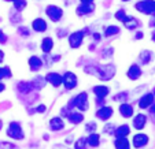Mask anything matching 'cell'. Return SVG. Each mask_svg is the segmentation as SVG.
<instances>
[{"label": "cell", "mask_w": 155, "mask_h": 149, "mask_svg": "<svg viewBox=\"0 0 155 149\" xmlns=\"http://www.w3.org/2000/svg\"><path fill=\"white\" fill-rule=\"evenodd\" d=\"M115 66L114 65H104L102 66V67H99L97 66L96 68V73H95V75H97L100 79H111L113 75H115Z\"/></svg>", "instance_id": "obj_1"}, {"label": "cell", "mask_w": 155, "mask_h": 149, "mask_svg": "<svg viewBox=\"0 0 155 149\" xmlns=\"http://www.w3.org/2000/svg\"><path fill=\"white\" fill-rule=\"evenodd\" d=\"M7 135L12 140H24L25 134L24 130L21 127V125L18 122H11L8 125V129H7Z\"/></svg>", "instance_id": "obj_2"}, {"label": "cell", "mask_w": 155, "mask_h": 149, "mask_svg": "<svg viewBox=\"0 0 155 149\" xmlns=\"http://www.w3.org/2000/svg\"><path fill=\"white\" fill-rule=\"evenodd\" d=\"M136 8L140 12L147 15H152L155 14V2L154 0H143V2H139L136 4Z\"/></svg>", "instance_id": "obj_3"}, {"label": "cell", "mask_w": 155, "mask_h": 149, "mask_svg": "<svg viewBox=\"0 0 155 149\" xmlns=\"http://www.w3.org/2000/svg\"><path fill=\"white\" fill-rule=\"evenodd\" d=\"M70 105L71 107H77V108L81 109V111L88 109V96H87V93L82 92V93H80L78 96H76L70 101Z\"/></svg>", "instance_id": "obj_4"}, {"label": "cell", "mask_w": 155, "mask_h": 149, "mask_svg": "<svg viewBox=\"0 0 155 149\" xmlns=\"http://www.w3.org/2000/svg\"><path fill=\"white\" fill-rule=\"evenodd\" d=\"M45 14L50 17V19L52 22H58L62 18V15H63V11H62V8H59L56 6H48L47 10H45Z\"/></svg>", "instance_id": "obj_5"}, {"label": "cell", "mask_w": 155, "mask_h": 149, "mask_svg": "<svg viewBox=\"0 0 155 149\" xmlns=\"http://www.w3.org/2000/svg\"><path fill=\"white\" fill-rule=\"evenodd\" d=\"M62 82L64 84V86H66V89H74L77 85V77L74 75L73 73H66L64 74V77L62 78Z\"/></svg>", "instance_id": "obj_6"}, {"label": "cell", "mask_w": 155, "mask_h": 149, "mask_svg": "<svg viewBox=\"0 0 155 149\" xmlns=\"http://www.w3.org/2000/svg\"><path fill=\"white\" fill-rule=\"evenodd\" d=\"M82 38H84V33L82 32H76V33H71L69 36V43H70V47L73 48H78L82 43Z\"/></svg>", "instance_id": "obj_7"}, {"label": "cell", "mask_w": 155, "mask_h": 149, "mask_svg": "<svg viewBox=\"0 0 155 149\" xmlns=\"http://www.w3.org/2000/svg\"><path fill=\"white\" fill-rule=\"evenodd\" d=\"M45 79H47L52 86H55V88L61 86V84H62V75L58 73H48L47 77H45Z\"/></svg>", "instance_id": "obj_8"}, {"label": "cell", "mask_w": 155, "mask_h": 149, "mask_svg": "<svg viewBox=\"0 0 155 149\" xmlns=\"http://www.w3.org/2000/svg\"><path fill=\"white\" fill-rule=\"evenodd\" d=\"M152 103H154V93H147L140 99V101H139V107L143 108V109H147Z\"/></svg>", "instance_id": "obj_9"}, {"label": "cell", "mask_w": 155, "mask_h": 149, "mask_svg": "<svg viewBox=\"0 0 155 149\" xmlns=\"http://www.w3.org/2000/svg\"><path fill=\"white\" fill-rule=\"evenodd\" d=\"M148 144V137L146 134H136L133 137V146L135 148H143Z\"/></svg>", "instance_id": "obj_10"}, {"label": "cell", "mask_w": 155, "mask_h": 149, "mask_svg": "<svg viewBox=\"0 0 155 149\" xmlns=\"http://www.w3.org/2000/svg\"><path fill=\"white\" fill-rule=\"evenodd\" d=\"M111 115H113V109L110 108V107H102V108L96 112V116L99 118V119H102V120L110 119Z\"/></svg>", "instance_id": "obj_11"}, {"label": "cell", "mask_w": 155, "mask_h": 149, "mask_svg": "<svg viewBox=\"0 0 155 149\" xmlns=\"http://www.w3.org/2000/svg\"><path fill=\"white\" fill-rule=\"evenodd\" d=\"M146 122H147V116L143 114H139L135 116V119H133V126H135L136 130H141L146 126Z\"/></svg>", "instance_id": "obj_12"}, {"label": "cell", "mask_w": 155, "mask_h": 149, "mask_svg": "<svg viewBox=\"0 0 155 149\" xmlns=\"http://www.w3.org/2000/svg\"><path fill=\"white\" fill-rule=\"evenodd\" d=\"M94 10H95V6L92 3H82L81 6L77 8V14L78 15H87V14H91Z\"/></svg>", "instance_id": "obj_13"}, {"label": "cell", "mask_w": 155, "mask_h": 149, "mask_svg": "<svg viewBox=\"0 0 155 149\" xmlns=\"http://www.w3.org/2000/svg\"><path fill=\"white\" fill-rule=\"evenodd\" d=\"M32 26H33V29H35L36 32H38V33L45 32V29H47V24H45V21L41 19V18H37V19L33 21Z\"/></svg>", "instance_id": "obj_14"}, {"label": "cell", "mask_w": 155, "mask_h": 149, "mask_svg": "<svg viewBox=\"0 0 155 149\" xmlns=\"http://www.w3.org/2000/svg\"><path fill=\"white\" fill-rule=\"evenodd\" d=\"M50 127H51V130H54V132H58V130H62L64 127V123L61 118H52L50 122Z\"/></svg>", "instance_id": "obj_15"}, {"label": "cell", "mask_w": 155, "mask_h": 149, "mask_svg": "<svg viewBox=\"0 0 155 149\" xmlns=\"http://www.w3.org/2000/svg\"><path fill=\"white\" fill-rule=\"evenodd\" d=\"M41 66H43V62H41V59H38L37 56H32V58L29 59V67L32 71L40 70Z\"/></svg>", "instance_id": "obj_16"}, {"label": "cell", "mask_w": 155, "mask_h": 149, "mask_svg": "<svg viewBox=\"0 0 155 149\" xmlns=\"http://www.w3.org/2000/svg\"><path fill=\"white\" fill-rule=\"evenodd\" d=\"M140 75H141V70H140V67H139V66H136V65L130 66V68H129V71H128V77H129V79L135 81V79H137Z\"/></svg>", "instance_id": "obj_17"}, {"label": "cell", "mask_w": 155, "mask_h": 149, "mask_svg": "<svg viewBox=\"0 0 155 149\" xmlns=\"http://www.w3.org/2000/svg\"><path fill=\"white\" fill-rule=\"evenodd\" d=\"M94 93L96 94L97 99H104V97L108 94V88H107V86H102V85L95 86V88H94Z\"/></svg>", "instance_id": "obj_18"}, {"label": "cell", "mask_w": 155, "mask_h": 149, "mask_svg": "<svg viewBox=\"0 0 155 149\" xmlns=\"http://www.w3.org/2000/svg\"><path fill=\"white\" fill-rule=\"evenodd\" d=\"M120 112L124 118H130L132 115H133V108H132V105L124 103V104H121V107H120Z\"/></svg>", "instance_id": "obj_19"}, {"label": "cell", "mask_w": 155, "mask_h": 149, "mask_svg": "<svg viewBox=\"0 0 155 149\" xmlns=\"http://www.w3.org/2000/svg\"><path fill=\"white\" fill-rule=\"evenodd\" d=\"M54 47V41L51 37H47V38H44L43 43H41V49H43V52L45 53H50L51 49H52Z\"/></svg>", "instance_id": "obj_20"}, {"label": "cell", "mask_w": 155, "mask_h": 149, "mask_svg": "<svg viewBox=\"0 0 155 149\" xmlns=\"http://www.w3.org/2000/svg\"><path fill=\"white\" fill-rule=\"evenodd\" d=\"M129 133H130L129 126L128 125H122V126H120V127L115 130L114 134H115V137H117V138H122V137H126Z\"/></svg>", "instance_id": "obj_21"}, {"label": "cell", "mask_w": 155, "mask_h": 149, "mask_svg": "<svg viewBox=\"0 0 155 149\" xmlns=\"http://www.w3.org/2000/svg\"><path fill=\"white\" fill-rule=\"evenodd\" d=\"M114 145L117 149H129V141L126 140V137L117 138V140L114 141Z\"/></svg>", "instance_id": "obj_22"}, {"label": "cell", "mask_w": 155, "mask_h": 149, "mask_svg": "<svg viewBox=\"0 0 155 149\" xmlns=\"http://www.w3.org/2000/svg\"><path fill=\"white\" fill-rule=\"evenodd\" d=\"M124 24H125V26L128 27V29L133 30V29H136V27H137L139 22H137V19H135V18L125 17V19H124Z\"/></svg>", "instance_id": "obj_23"}, {"label": "cell", "mask_w": 155, "mask_h": 149, "mask_svg": "<svg viewBox=\"0 0 155 149\" xmlns=\"http://www.w3.org/2000/svg\"><path fill=\"white\" fill-rule=\"evenodd\" d=\"M32 89H33V86L30 82H19V84H18V90H19L21 93L26 94V93H29Z\"/></svg>", "instance_id": "obj_24"}, {"label": "cell", "mask_w": 155, "mask_h": 149, "mask_svg": "<svg viewBox=\"0 0 155 149\" xmlns=\"http://www.w3.org/2000/svg\"><path fill=\"white\" fill-rule=\"evenodd\" d=\"M99 140H100V137L96 134V133H91V135H89L87 140V144H89L91 146L96 148V146H99Z\"/></svg>", "instance_id": "obj_25"}, {"label": "cell", "mask_w": 155, "mask_h": 149, "mask_svg": "<svg viewBox=\"0 0 155 149\" xmlns=\"http://www.w3.org/2000/svg\"><path fill=\"white\" fill-rule=\"evenodd\" d=\"M82 119H84L82 114H77V112H71V114H69V120H70V123L78 125V123L82 122Z\"/></svg>", "instance_id": "obj_26"}, {"label": "cell", "mask_w": 155, "mask_h": 149, "mask_svg": "<svg viewBox=\"0 0 155 149\" xmlns=\"http://www.w3.org/2000/svg\"><path fill=\"white\" fill-rule=\"evenodd\" d=\"M14 2V8L17 11H22V10L26 7V0H12Z\"/></svg>", "instance_id": "obj_27"}, {"label": "cell", "mask_w": 155, "mask_h": 149, "mask_svg": "<svg viewBox=\"0 0 155 149\" xmlns=\"http://www.w3.org/2000/svg\"><path fill=\"white\" fill-rule=\"evenodd\" d=\"M151 52H148V51H144V52H141V55H140V59H141V62H143L144 65H148V62L151 60Z\"/></svg>", "instance_id": "obj_28"}, {"label": "cell", "mask_w": 155, "mask_h": 149, "mask_svg": "<svg viewBox=\"0 0 155 149\" xmlns=\"http://www.w3.org/2000/svg\"><path fill=\"white\" fill-rule=\"evenodd\" d=\"M10 77H11V71L8 67H0V79L10 78Z\"/></svg>", "instance_id": "obj_29"}, {"label": "cell", "mask_w": 155, "mask_h": 149, "mask_svg": "<svg viewBox=\"0 0 155 149\" xmlns=\"http://www.w3.org/2000/svg\"><path fill=\"white\" fill-rule=\"evenodd\" d=\"M120 32V27H117V26H108L107 29H106V33H104V36H113V34H117V33Z\"/></svg>", "instance_id": "obj_30"}, {"label": "cell", "mask_w": 155, "mask_h": 149, "mask_svg": "<svg viewBox=\"0 0 155 149\" xmlns=\"http://www.w3.org/2000/svg\"><path fill=\"white\" fill-rule=\"evenodd\" d=\"M76 149H85L87 148V140L85 138H78V140L76 141Z\"/></svg>", "instance_id": "obj_31"}, {"label": "cell", "mask_w": 155, "mask_h": 149, "mask_svg": "<svg viewBox=\"0 0 155 149\" xmlns=\"http://www.w3.org/2000/svg\"><path fill=\"white\" fill-rule=\"evenodd\" d=\"M30 84H32V86H33V88H43L44 81H43V78H40V77H38V78H36L35 81H33V82H30Z\"/></svg>", "instance_id": "obj_32"}, {"label": "cell", "mask_w": 155, "mask_h": 149, "mask_svg": "<svg viewBox=\"0 0 155 149\" xmlns=\"http://www.w3.org/2000/svg\"><path fill=\"white\" fill-rule=\"evenodd\" d=\"M126 97H128V93H126V92H122V93L115 94L114 100L115 101H124V100H126Z\"/></svg>", "instance_id": "obj_33"}, {"label": "cell", "mask_w": 155, "mask_h": 149, "mask_svg": "<svg viewBox=\"0 0 155 149\" xmlns=\"http://www.w3.org/2000/svg\"><path fill=\"white\" fill-rule=\"evenodd\" d=\"M95 129H96V123H94V122H89L87 126H85V130H87L88 133H94Z\"/></svg>", "instance_id": "obj_34"}, {"label": "cell", "mask_w": 155, "mask_h": 149, "mask_svg": "<svg viewBox=\"0 0 155 149\" xmlns=\"http://www.w3.org/2000/svg\"><path fill=\"white\" fill-rule=\"evenodd\" d=\"M125 11H124V10H120V11H117L115 12V18H117V19H120V21H122L124 22V19H125Z\"/></svg>", "instance_id": "obj_35"}, {"label": "cell", "mask_w": 155, "mask_h": 149, "mask_svg": "<svg viewBox=\"0 0 155 149\" xmlns=\"http://www.w3.org/2000/svg\"><path fill=\"white\" fill-rule=\"evenodd\" d=\"M15 146L10 142H0V149H14Z\"/></svg>", "instance_id": "obj_36"}, {"label": "cell", "mask_w": 155, "mask_h": 149, "mask_svg": "<svg viewBox=\"0 0 155 149\" xmlns=\"http://www.w3.org/2000/svg\"><path fill=\"white\" fill-rule=\"evenodd\" d=\"M18 33H19L21 36H29V30H28L26 27H19V29H18Z\"/></svg>", "instance_id": "obj_37"}, {"label": "cell", "mask_w": 155, "mask_h": 149, "mask_svg": "<svg viewBox=\"0 0 155 149\" xmlns=\"http://www.w3.org/2000/svg\"><path fill=\"white\" fill-rule=\"evenodd\" d=\"M113 129H114V126H113V125H107V126L104 127L106 133H108V134H114L115 130H113Z\"/></svg>", "instance_id": "obj_38"}, {"label": "cell", "mask_w": 155, "mask_h": 149, "mask_svg": "<svg viewBox=\"0 0 155 149\" xmlns=\"http://www.w3.org/2000/svg\"><path fill=\"white\" fill-rule=\"evenodd\" d=\"M7 43V36L0 30V44H6Z\"/></svg>", "instance_id": "obj_39"}, {"label": "cell", "mask_w": 155, "mask_h": 149, "mask_svg": "<svg viewBox=\"0 0 155 149\" xmlns=\"http://www.w3.org/2000/svg\"><path fill=\"white\" fill-rule=\"evenodd\" d=\"M148 108H150V115H151L152 119L155 120V104H151Z\"/></svg>", "instance_id": "obj_40"}, {"label": "cell", "mask_w": 155, "mask_h": 149, "mask_svg": "<svg viewBox=\"0 0 155 149\" xmlns=\"http://www.w3.org/2000/svg\"><path fill=\"white\" fill-rule=\"evenodd\" d=\"M45 111V105H38L37 107V112H44Z\"/></svg>", "instance_id": "obj_41"}, {"label": "cell", "mask_w": 155, "mask_h": 149, "mask_svg": "<svg viewBox=\"0 0 155 149\" xmlns=\"http://www.w3.org/2000/svg\"><path fill=\"white\" fill-rule=\"evenodd\" d=\"M3 59H4V52L2 49H0V63L3 62Z\"/></svg>", "instance_id": "obj_42"}, {"label": "cell", "mask_w": 155, "mask_h": 149, "mask_svg": "<svg viewBox=\"0 0 155 149\" xmlns=\"http://www.w3.org/2000/svg\"><path fill=\"white\" fill-rule=\"evenodd\" d=\"M150 26H151V27H155V17L151 19V22H150Z\"/></svg>", "instance_id": "obj_43"}, {"label": "cell", "mask_w": 155, "mask_h": 149, "mask_svg": "<svg viewBox=\"0 0 155 149\" xmlns=\"http://www.w3.org/2000/svg\"><path fill=\"white\" fill-rule=\"evenodd\" d=\"M4 89H6V85H4V84H2V82H0V92H3Z\"/></svg>", "instance_id": "obj_44"}, {"label": "cell", "mask_w": 155, "mask_h": 149, "mask_svg": "<svg viewBox=\"0 0 155 149\" xmlns=\"http://www.w3.org/2000/svg\"><path fill=\"white\" fill-rule=\"evenodd\" d=\"M82 3H94V0H81Z\"/></svg>", "instance_id": "obj_45"}, {"label": "cell", "mask_w": 155, "mask_h": 149, "mask_svg": "<svg viewBox=\"0 0 155 149\" xmlns=\"http://www.w3.org/2000/svg\"><path fill=\"white\" fill-rule=\"evenodd\" d=\"M152 41L155 43V32H154V34H152Z\"/></svg>", "instance_id": "obj_46"}, {"label": "cell", "mask_w": 155, "mask_h": 149, "mask_svg": "<svg viewBox=\"0 0 155 149\" xmlns=\"http://www.w3.org/2000/svg\"><path fill=\"white\" fill-rule=\"evenodd\" d=\"M2 127H3V122L0 120V130H2Z\"/></svg>", "instance_id": "obj_47"}, {"label": "cell", "mask_w": 155, "mask_h": 149, "mask_svg": "<svg viewBox=\"0 0 155 149\" xmlns=\"http://www.w3.org/2000/svg\"><path fill=\"white\" fill-rule=\"evenodd\" d=\"M6 2H12V0H6Z\"/></svg>", "instance_id": "obj_48"}, {"label": "cell", "mask_w": 155, "mask_h": 149, "mask_svg": "<svg viewBox=\"0 0 155 149\" xmlns=\"http://www.w3.org/2000/svg\"><path fill=\"white\" fill-rule=\"evenodd\" d=\"M124 2H129V0H124Z\"/></svg>", "instance_id": "obj_49"}]
</instances>
